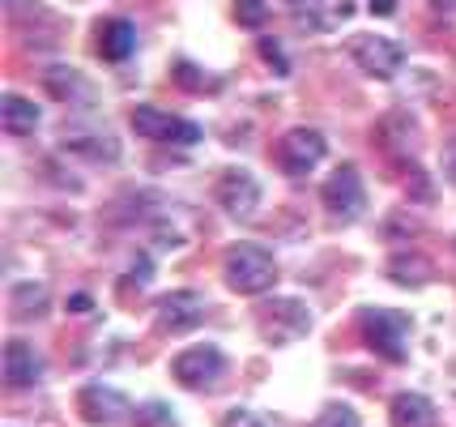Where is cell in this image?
<instances>
[{"mask_svg":"<svg viewBox=\"0 0 456 427\" xmlns=\"http://www.w3.org/2000/svg\"><path fill=\"white\" fill-rule=\"evenodd\" d=\"M222 278L226 286L235 291V295H265V291H273L278 283V261L256 244H235L226 252V261H222Z\"/></svg>","mask_w":456,"mask_h":427,"instance_id":"cell-1","label":"cell"},{"mask_svg":"<svg viewBox=\"0 0 456 427\" xmlns=\"http://www.w3.org/2000/svg\"><path fill=\"white\" fill-rule=\"evenodd\" d=\"M256 329L269 346H290L298 338H307L312 312L303 300H269V304L256 308Z\"/></svg>","mask_w":456,"mask_h":427,"instance_id":"cell-2","label":"cell"},{"mask_svg":"<svg viewBox=\"0 0 456 427\" xmlns=\"http://www.w3.org/2000/svg\"><path fill=\"white\" fill-rule=\"evenodd\" d=\"M171 376H175V385L205 393V389H214L226 376V355L218 346H188L183 355L171 359Z\"/></svg>","mask_w":456,"mask_h":427,"instance_id":"cell-3","label":"cell"},{"mask_svg":"<svg viewBox=\"0 0 456 427\" xmlns=\"http://www.w3.org/2000/svg\"><path fill=\"white\" fill-rule=\"evenodd\" d=\"M358 333H362V342L371 346L379 359H388V364H401V359H405V321H401L397 312L362 308V312H358Z\"/></svg>","mask_w":456,"mask_h":427,"instance_id":"cell-4","label":"cell"},{"mask_svg":"<svg viewBox=\"0 0 456 427\" xmlns=\"http://www.w3.org/2000/svg\"><path fill=\"white\" fill-rule=\"evenodd\" d=\"M320 197H324L329 214H333L338 223H350V218H358V214H362V205H367V193H362V176H358V167L354 163H341L338 171L324 180Z\"/></svg>","mask_w":456,"mask_h":427,"instance_id":"cell-5","label":"cell"},{"mask_svg":"<svg viewBox=\"0 0 456 427\" xmlns=\"http://www.w3.org/2000/svg\"><path fill=\"white\" fill-rule=\"evenodd\" d=\"M214 197H218V205L235 218V223H248V218L260 209V184L252 180V171L226 167L218 176V184H214Z\"/></svg>","mask_w":456,"mask_h":427,"instance_id":"cell-6","label":"cell"},{"mask_svg":"<svg viewBox=\"0 0 456 427\" xmlns=\"http://www.w3.org/2000/svg\"><path fill=\"white\" fill-rule=\"evenodd\" d=\"M133 128L145 142H167V145H197L200 142V124L179 120L171 111H159V107H137L133 111Z\"/></svg>","mask_w":456,"mask_h":427,"instance_id":"cell-7","label":"cell"},{"mask_svg":"<svg viewBox=\"0 0 456 427\" xmlns=\"http://www.w3.org/2000/svg\"><path fill=\"white\" fill-rule=\"evenodd\" d=\"M350 56L358 61V69H362L367 78L388 82V78H397L401 64H405V47H401L397 39H384V35H358L354 47H350Z\"/></svg>","mask_w":456,"mask_h":427,"instance_id":"cell-8","label":"cell"},{"mask_svg":"<svg viewBox=\"0 0 456 427\" xmlns=\"http://www.w3.org/2000/svg\"><path fill=\"white\" fill-rule=\"evenodd\" d=\"M324 150H329L324 133H316V128H290V133L281 137V167H286L290 176H307V171L324 159Z\"/></svg>","mask_w":456,"mask_h":427,"instance_id":"cell-9","label":"cell"},{"mask_svg":"<svg viewBox=\"0 0 456 427\" xmlns=\"http://www.w3.org/2000/svg\"><path fill=\"white\" fill-rule=\"evenodd\" d=\"M77 410H81L86 423L107 427V423H119V419L128 415V398L116 393V389H107V385H86L77 393Z\"/></svg>","mask_w":456,"mask_h":427,"instance_id":"cell-10","label":"cell"},{"mask_svg":"<svg viewBox=\"0 0 456 427\" xmlns=\"http://www.w3.org/2000/svg\"><path fill=\"white\" fill-rule=\"evenodd\" d=\"M200 325V295L192 291H175L159 304V329L167 333H183V329Z\"/></svg>","mask_w":456,"mask_h":427,"instance_id":"cell-11","label":"cell"},{"mask_svg":"<svg viewBox=\"0 0 456 427\" xmlns=\"http://www.w3.org/2000/svg\"><path fill=\"white\" fill-rule=\"evenodd\" d=\"M388 419H393V427H439V410L422 393H397L388 402Z\"/></svg>","mask_w":456,"mask_h":427,"instance_id":"cell-12","label":"cell"},{"mask_svg":"<svg viewBox=\"0 0 456 427\" xmlns=\"http://www.w3.org/2000/svg\"><path fill=\"white\" fill-rule=\"evenodd\" d=\"M133 47H137V26L128 18H107L99 26V56L102 61H111V64L128 61Z\"/></svg>","mask_w":456,"mask_h":427,"instance_id":"cell-13","label":"cell"},{"mask_svg":"<svg viewBox=\"0 0 456 427\" xmlns=\"http://www.w3.org/2000/svg\"><path fill=\"white\" fill-rule=\"evenodd\" d=\"M43 86H47L60 103H73V107H90V103H94V90L81 82V73L69 69V64H52V69L43 73Z\"/></svg>","mask_w":456,"mask_h":427,"instance_id":"cell-14","label":"cell"},{"mask_svg":"<svg viewBox=\"0 0 456 427\" xmlns=\"http://www.w3.org/2000/svg\"><path fill=\"white\" fill-rule=\"evenodd\" d=\"M43 376V364H39V355L30 350L26 342H9L4 346V381L13 389H30L35 381Z\"/></svg>","mask_w":456,"mask_h":427,"instance_id":"cell-15","label":"cell"},{"mask_svg":"<svg viewBox=\"0 0 456 427\" xmlns=\"http://www.w3.org/2000/svg\"><path fill=\"white\" fill-rule=\"evenodd\" d=\"M0 124H4V133H13V137H26V133H35L39 128V103L21 99V94H4L0 99Z\"/></svg>","mask_w":456,"mask_h":427,"instance_id":"cell-16","label":"cell"},{"mask_svg":"<svg viewBox=\"0 0 456 427\" xmlns=\"http://www.w3.org/2000/svg\"><path fill=\"white\" fill-rule=\"evenodd\" d=\"M431 274H436V265L427 261L422 252H397V257L388 261V278L397 286H422Z\"/></svg>","mask_w":456,"mask_h":427,"instance_id":"cell-17","label":"cell"},{"mask_svg":"<svg viewBox=\"0 0 456 427\" xmlns=\"http://www.w3.org/2000/svg\"><path fill=\"white\" fill-rule=\"evenodd\" d=\"M354 13V0H316V13H303V30H338Z\"/></svg>","mask_w":456,"mask_h":427,"instance_id":"cell-18","label":"cell"},{"mask_svg":"<svg viewBox=\"0 0 456 427\" xmlns=\"http://www.w3.org/2000/svg\"><path fill=\"white\" fill-rule=\"evenodd\" d=\"M9 300H13V308H18V316H26V321H35L43 308H47V286H35V283H18L13 291H9Z\"/></svg>","mask_w":456,"mask_h":427,"instance_id":"cell-19","label":"cell"},{"mask_svg":"<svg viewBox=\"0 0 456 427\" xmlns=\"http://www.w3.org/2000/svg\"><path fill=\"white\" fill-rule=\"evenodd\" d=\"M316 427H358V415H354V406H346V402H329V406L320 410Z\"/></svg>","mask_w":456,"mask_h":427,"instance_id":"cell-20","label":"cell"},{"mask_svg":"<svg viewBox=\"0 0 456 427\" xmlns=\"http://www.w3.org/2000/svg\"><path fill=\"white\" fill-rule=\"evenodd\" d=\"M235 21L239 26H265L269 21V4L265 0H235Z\"/></svg>","mask_w":456,"mask_h":427,"instance_id":"cell-21","label":"cell"},{"mask_svg":"<svg viewBox=\"0 0 456 427\" xmlns=\"http://www.w3.org/2000/svg\"><path fill=\"white\" fill-rule=\"evenodd\" d=\"M405 188H410L414 201H436V188H431V180H427L418 167H405Z\"/></svg>","mask_w":456,"mask_h":427,"instance_id":"cell-22","label":"cell"},{"mask_svg":"<svg viewBox=\"0 0 456 427\" xmlns=\"http://www.w3.org/2000/svg\"><path fill=\"white\" fill-rule=\"evenodd\" d=\"M179 86H188V90H197L200 86V73H197V64L192 61H175V73H171Z\"/></svg>","mask_w":456,"mask_h":427,"instance_id":"cell-23","label":"cell"},{"mask_svg":"<svg viewBox=\"0 0 456 427\" xmlns=\"http://www.w3.org/2000/svg\"><path fill=\"white\" fill-rule=\"evenodd\" d=\"M260 52H265V61L273 64V73H290V61L281 56V47H278L273 39H265V43H260Z\"/></svg>","mask_w":456,"mask_h":427,"instance_id":"cell-24","label":"cell"},{"mask_svg":"<svg viewBox=\"0 0 456 427\" xmlns=\"http://www.w3.org/2000/svg\"><path fill=\"white\" fill-rule=\"evenodd\" d=\"M150 278H154V261H145V257H141V261L133 265V286H145Z\"/></svg>","mask_w":456,"mask_h":427,"instance_id":"cell-25","label":"cell"},{"mask_svg":"<svg viewBox=\"0 0 456 427\" xmlns=\"http://www.w3.org/2000/svg\"><path fill=\"white\" fill-rule=\"evenodd\" d=\"M69 312H77V316H86V312H94V300L90 295H69Z\"/></svg>","mask_w":456,"mask_h":427,"instance_id":"cell-26","label":"cell"},{"mask_svg":"<svg viewBox=\"0 0 456 427\" xmlns=\"http://www.w3.org/2000/svg\"><path fill=\"white\" fill-rule=\"evenodd\" d=\"M371 13H376V18H388V13H397V0H371Z\"/></svg>","mask_w":456,"mask_h":427,"instance_id":"cell-27","label":"cell"},{"mask_svg":"<svg viewBox=\"0 0 456 427\" xmlns=\"http://www.w3.org/2000/svg\"><path fill=\"white\" fill-rule=\"evenodd\" d=\"M436 9H444V13H456V0H436Z\"/></svg>","mask_w":456,"mask_h":427,"instance_id":"cell-28","label":"cell"},{"mask_svg":"<svg viewBox=\"0 0 456 427\" xmlns=\"http://www.w3.org/2000/svg\"><path fill=\"white\" fill-rule=\"evenodd\" d=\"M290 4H307V0H290Z\"/></svg>","mask_w":456,"mask_h":427,"instance_id":"cell-29","label":"cell"}]
</instances>
